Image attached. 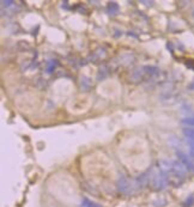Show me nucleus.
Wrapping results in <instances>:
<instances>
[{
  "label": "nucleus",
  "mask_w": 194,
  "mask_h": 207,
  "mask_svg": "<svg viewBox=\"0 0 194 207\" xmlns=\"http://www.w3.org/2000/svg\"><path fill=\"white\" fill-rule=\"evenodd\" d=\"M168 177L167 175L163 173L162 170H160V173L156 174L152 178V187L156 189V190H163L165 189V187L168 186Z\"/></svg>",
  "instance_id": "obj_1"
},
{
  "label": "nucleus",
  "mask_w": 194,
  "mask_h": 207,
  "mask_svg": "<svg viewBox=\"0 0 194 207\" xmlns=\"http://www.w3.org/2000/svg\"><path fill=\"white\" fill-rule=\"evenodd\" d=\"M176 156H177L179 161L185 165V168L187 169V171L194 173V162L192 161V158H189L188 154H186L182 151H176Z\"/></svg>",
  "instance_id": "obj_2"
},
{
  "label": "nucleus",
  "mask_w": 194,
  "mask_h": 207,
  "mask_svg": "<svg viewBox=\"0 0 194 207\" xmlns=\"http://www.w3.org/2000/svg\"><path fill=\"white\" fill-rule=\"evenodd\" d=\"M118 189L121 193H125V194H128L129 193L131 184H129L128 180L125 177V175H120L119 176V180H118Z\"/></svg>",
  "instance_id": "obj_3"
},
{
  "label": "nucleus",
  "mask_w": 194,
  "mask_h": 207,
  "mask_svg": "<svg viewBox=\"0 0 194 207\" xmlns=\"http://www.w3.org/2000/svg\"><path fill=\"white\" fill-rule=\"evenodd\" d=\"M149 171L145 174H143V175H140L138 178H137V181H135V183H137V187L138 188H143L146 183H147V181H149Z\"/></svg>",
  "instance_id": "obj_4"
},
{
  "label": "nucleus",
  "mask_w": 194,
  "mask_h": 207,
  "mask_svg": "<svg viewBox=\"0 0 194 207\" xmlns=\"http://www.w3.org/2000/svg\"><path fill=\"white\" fill-rule=\"evenodd\" d=\"M119 10H120V7H119V5L116 2H109L108 6H107V12L109 14H112V16H115L119 12Z\"/></svg>",
  "instance_id": "obj_5"
},
{
  "label": "nucleus",
  "mask_w": 194,
  "mask_h": 207,
  "mask_svg": "<svg viewBox=\"0 0 194 207\" xmlns=\"http://www.w3.org/2000/svg\"><path fill=\"white\" fill-rule=\"evenodd\" d=\"M144 67H139V68L134 69V72L132 73V79L134 80V81H139L140 79H141V77L144 75Z\"/></svg>",
  "instance_id": "obj_6"
},
{
  "label": "nucleus",
  "mask_w": 194,
  "mask_h": 207,
  "mask_svg": "<svg viewBox=\"0 0 194 207\" xmlns=\"http://www.w3.org/2000/svg\"><path fill=\"white\" fill-rule=\"evenodd\" d=\"M144 71H146L145 74H147L150 77H155V75L160 74V69L157 68V67H154V66H145Z\"/></svg>",
  "instance_id": "obj_7"
},
{
  "label": "nucleus",
  "mask_w": 194,
  "mask_h": 207,
  "mask_svg": "<svg viewBox=\"0 0 194 207\" xmlns=\"http://www.w3.org/2000/svg\"><path fill=\"white\" fill-rule=\"evenodd\" d=\"M80 207H102V206L97 205L96 202H92L88 198H83L82 201H80Z\"/></svg>",
  "instance_id": "obj_8"
},
{
  "label": "nucleus",
  "mask_w": 194,
  "mask_h": 207,
  "mask_svg": "<svg viewBox=\"0 0 194 207\" xmlns=\"http://www.w3.org/2000/svg\"><path fill=\"white\" fill-rule=\"evenodd\" d=\"M183 135L187 140H194V128L193 127H186L183 129Z\"/></svg>",
  "instance_id": "obj_9"
},
{
  "label": "nucleus",
  "mask_w": 194,
  "mask_h": 207,
  "mask_svg": "<svg viewBox=\"0 0 194 207\" xmlns=\"http://www.w3.org/2000/svg\"><path fill=\"white\" fill-rule=\"evenodd\" d=\"M181 123L182 125H186L188 127H194V116H188V117H185L181 120Z\"/></svg>",
  "instance_id": "obj_10"
},
{
  "label": "nucleus",
  "mask_w": 194,
  "mask_h": 207,
  "mask_svg": "<svg viewBox=\"0 0 194 207\" xmlns=\"http://www.w3.org/2000/svg\"><path fill=\"white\" fill-rule=\"evenodd\" d=\"M80 86L83 88V90H88L91 86V83H90V80L88 78L82 77V79H80Z\"/></svg>",
  "instance_id": "obj_11"
},
{
  "label": "nucleus",
  "mask_w": 194,
  "mask_h": 207,
  "mask_svg": "<svg viewBox=\"0 0 194 207\" xmlns=\"http://www.w3.org/2000/svg\"><path fill=\"white\" fill-rule=\"evenodd\" d=\"M193 204H194V196L193 195H191V196H188L187 200L183 202V207H191Z\"/></svg>",
  "instance_id": "obj_12"
},
{
  "label": "nucleus",
  "mask_w": 194,
  "mask_h": 207,
  "mask_svg": "<svg viewBox=\"0 0 194 207\" xmlns=\"http://www.w3.org/2000/svg\"><path fill=\"white\" fill-rule=\"evenodd\" d=\"M187 144L189 146V152L194 157V140H187Z\"/></svg>",
  "instance_id": "obj_13"
},
{
  "label": "nucleus",
  "mask_w": 194,
  "mask_h": 207,
  "mask_svg": "<svg viewBox=\"0 0 194 207\" xmlns=\"http://www.w3.org/2000/svg\"><path fill=\"white\" fill-rule=\"evenodd\" d=\"M54 62H55V61H50V62L48 64V67H47V72H48V73H52V71L55 68V64H54Z\"/></svg>",
  "instance_id": "obj_14"
},
{
  "label": "nucleus",
  "mask_w": 194,
  "mask_h": 207,
  "mask_svg": "<svg viewBox=\"0 0 194 207\" xmlns=\"http://www.w3.org/2000/svg\"><path fill=\"white\" fill-rule=\"evenodd\" d=\"M157 205H160V207H163L162 205H165V201L164 200H157V201L154 202V206L157 207Z\"/></svg>",
  "instance_id": "obj_15"
},
{
  "label": "nucleus",
  "mask_w": 194,
  "mask_h": 207,
  "mask_svg": "<svg viewBox=\"0 0 194 207\" xmlns=\"http://www.w3.org/2000/svg\"><path fill=\"white\" fill-rule=\"evenodd\" d=\"M2 6H11V4H13V1H1Z\"/></svg>",
  "instance_id": "obj_16"
},
{
  "label": "nucleus",
  "mask_w": 194,
  "mask_h": 207,
  "mask_svg": "<svg viewBox=\"0 0 194 207\" xmlns=\"http://www.w3.org/2000/svg\"><path fill=\"white\" fill-rule=\"evenodd\" d=\"M167 48H168V49H170L171 52L174 50V49H173V44H171V43H168V44H167Z\"/></svg>",
  "instance_id": "obj_17"
},
{
  "label": "nucleus",
  "mask_w": 194,
  "mask_h": 207,
  "mask_svg": "<svg viewBox=\"0 0 194 207\" xmlns=\"http://www.w3.org/2000/svg\"><path fill=\"white\" fill-rule=\"evenodd\" d=\"M193 16H194V11H193Z\"/></svg>",
  "instance_id": "obj_18"
}]
</instances>
